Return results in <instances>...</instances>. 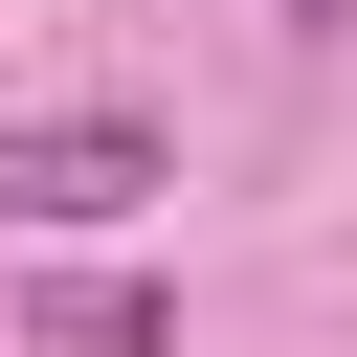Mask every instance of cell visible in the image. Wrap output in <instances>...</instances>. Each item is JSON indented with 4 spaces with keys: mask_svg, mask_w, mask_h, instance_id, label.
<instances>
[{
    "mask_svg": "<svg viewBox=\"0 0 357 357\" xmlns=\"http://www.w3.org/2000/svg\"><path fill=\"white\" fill-rule=\"evenodd\" d=\"M268 22H290V45H312V22H335V0H268Z\"/></svg>",
    "mask_w": 357,
    "mask_h": 357,
    "instance_id": "3957f363",
    "label": "cell"
},
{
    "mask_svg": "<svg viewBox=\"0 0 357 357\" xmlns=\"http://www.w3.org/2000/svg\"><path fill=\"white\" fill-rule=\"evenodd\" d=\"M178 156L134 134V112H0V223H134Z\"/></svg>",
    "mask_w": 357,
    "mask_h": 357,
    "instance_id": "6da1fadb",
    "label": "cell"
},
{
    "mask_svg": "<svg viewBox=\"0 0 357 357\" xmlns=\"http://www.w3.org/2000/svg\"><path fill=\"white\" fill-rule=\"evenodd\" d=\"M45 357H178L156 290H45Z\"/></svg>",
    "mask_w": 357,
    "mask_h": 357,
    "instance_id": "7a4b0ae2",
    "label": "cell"
}]
</instances>
